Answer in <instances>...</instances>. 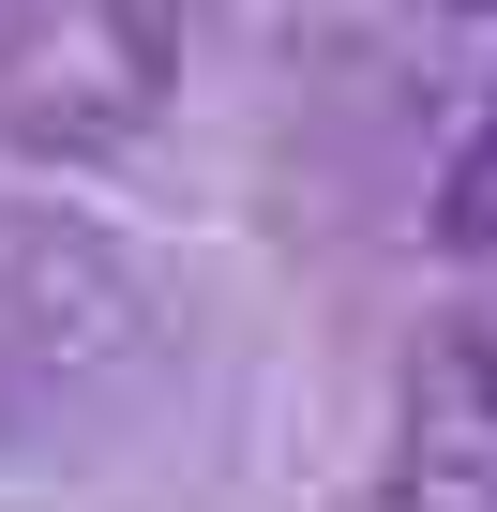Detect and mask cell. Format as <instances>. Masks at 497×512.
Wrapping results in <instances>:
<instances>
[{"instance_id": "1", "label": "cell", "mask_w": 497, "mask_h": 512, "mask_svg": "<svg viewBox=\"0 0 497 512\" xmlns=\"http://www.w3.org/2000/svg\"><path fill=\"white\" fill-rule=\"evenodd\" d=\"M136 377H151V287L91 226L16 211V226H0V437H16V452L91 437Z\"/></svg>"}, {"instance_id": "2", "label": "cell", "mask_w": 497, "mask_h": 512, "mask_svg": "<svg viewBox=\"0 0 497 512\" xmlns=\"http://www.w3.org/2000/svg\"><path fill=\"white\" fill-rule=\"evenodd\" d=\"M166 76H181V16L166 0H31L0 31V136L31 166H91V151L151 136Z\"/></svg>"}, {"instance_id": "3", "label": "cell", "mask_w": 497, "mask_h": 512, "mask_svg": "<svg viewBox=\"0 0 497 512\" xmlns=\"http://www.w3.org/2000/svg\"><path fill=\"white\" fill-rule=\"evenodd\" d=\"M377 512H497V317H437L422 332Z\"/></svg>"}, {"instance_id": "4", "label": "cell", "mask_w": 497, "mask_h": 512, "mask_svg": "<svg viewBox=\"0 0 497 512\" xmlns=\"http://www.w3.org/2000/svg\"><path fill=\"white\" fill-rule=\"evenodd\" d=\"M437 256H497V76L437 151Z\"/></svg>"}, {"instance_id": "5", "label": "cell", "mask_w": 497, "mask_h": 512, "mask_svg": "<svg viewBox=\"0 0 497 512\" xmlns=\"http://www.w3.org/2000/svg\"><path fill=\"white\" fill-rule=\"evenodd\" d=\"M482 16H497V0H482Z\"/></svg>"}]
</instances>
